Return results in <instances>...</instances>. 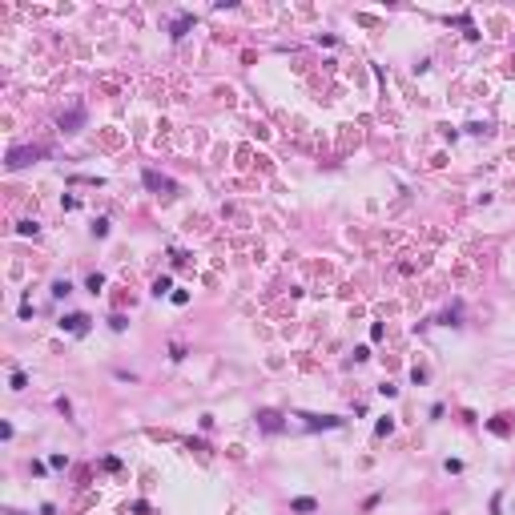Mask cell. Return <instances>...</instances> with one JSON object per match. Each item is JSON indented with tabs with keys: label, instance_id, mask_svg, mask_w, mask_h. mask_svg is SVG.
I'll list each match as a JSON object with an SVG mask.
<instances>
[{
	"label": "cell",
	"instance_id": "52a82bcc",
	"mask_svg": "<svg viewBox=\"0 0 515 515\" xmlns=\"http://www.w3.org/2000/svg\"><path fill=\"white\" fill-rule=\"evenodd\" d=\"M302 419H306V427H338V419H330V415H322V419L318 415H302Z\"/></svg>",
	"mask_w": 515,
	"mask_h": 515
},
{
	"label": "cell",
	"instance_id": "4fadbf2b",
	"mask_svg": "<svg viewBox=\"0 0 515 515\" xmlns=\"http://www.w3.org/2000/svg\"><path fill=\"white\" fill-rule=\"evenodd\" d=\"M16 229H20V233H24V237H28V233H32V237H37V229H41V226H37V222H20V226H16Z\"/></svg>",
	"mask_w": 515,
	"mask_h": 515
},
{
	"label": "cell",
	"instance_id": "7c38bea8",
	"mask_svg": "<svg viewBox=\"0 0 515 515\" xmlns=\"http://www.w3.org/2000/svg\"><path fill=\"white\" fill-rule=\"evenodd\" d=\"M93 233H97V237H105V233H109V222H105V218H97V222H93Z\"/></svg>",
	"mask_w": 515,
	"mask_h": 515
},
{
	"label": "cell",
	"instance_id": "5bb4252c",
	"mask_svg": "<svg viewBox=\"0 0 515 515\" xmlns=\"http://www.w3.org/2000/svg\"><path fill=\"white\" fill-rule=\"evenodd\" d=\"M53 294H57V298H64V294H73V286H68V282H53Z\"/></svg>",
	"mask_w": 515,
	"mask_h": 515
},
{
	"label": "cell",
	"instance_id": "5b68a950",
	"mask_svg": "<svg viewBox=\"0 0 515 515\" xmlns=\"http://www.w3.org/2000/svg\"><path fill=\"white\" fill-rule=\"evenodd\" d=\"M290 511H298V515H310V511H318V503H314L310 495H302V499H294V503H290Z\"/></svg>",
	"mask_w": 515,
	"mask_h": 515
},
{
	"label": "cell",
	"instance_id": "277c9868",
	"mask_svg": "<svg viewBox=\"0 0 515 515\" xmlns=\"http://www.w3.org/2000/svg\"><path fill=\"white\" fill-rule=\"evenodd\" d=\"M145 185H149V189H157V193H161V189L169 193V189H173L169 177H161V173H153V169H145Z\"/></svg>",
	"mask_w": 515,
	"mask_h": 515
},
{
	"label": "cell",
	"instance_id": "ba28073f",
	"mask_svg": "<svg viewBox=\"0 0 515 515\" xmlns=\"http://www.w3.org/2000/svg\"><path fill=\"white\" fill-rule=\"evenodd\" d=\"M189 24H193V16H189V12H181V16L173 20V37H185V28H189Z\"/></svg>",
	"mask_w": 515,
	"mask_h": 515
},
{
	"label": "cell",
	"instance_id": "8992f818",
	"mask_svg": "<svg viewBox=\"0 0 515 515\" xmlns=\"http://www.w3.org/2000/svg\"><path fill=\"white\" fill-rule=\"evenodd\" d=\"M258 423H262L266 431H282V419H278L274 410H262V415H258Z\"/></svg>",
	"mask_w": 515,
	"mask_h": 515
},
{
	"label": "cell",
	"instance_id": "6da1fadb",
	"mask_svg": "<svg viewBox=\"0 0 515 515\" xmlns=\"http://www.w3.org/2000/svg\"><path fill=\"white\" fill-rule=\"evenodd\" d=\"M41 157V149H12L8 153V169H24L28 161H37Z\"/></svg>",
	"mask_w": 515,
	"mask_h": 515
},
{
	"label": "cell",
	"instance_id": "9a60e30c",
	"mask_svg": "<svg viewBox=\"0 0 515 515\" xmlns=\"http://www.w3.org/2000/svg\"><path fill=\"white\" fill-rule=\"evenodd\" d=\"M109 326H113V330H125L129 322H125V314H113V318H109Z\"/></svg>",
	"mask_w": 515,
	"mask_h": 515
},
{
	"label": "cell",
	"instance_id": "30bf717a",
	"mask_svg": "<svg viewBox=\"0 0 515 515\" xmlns=\"http://www.w3.org/2000/svg\"><path fill=\"white\" fill-rule=\"evenodd\" d=\"M169 290H173L169 278H157V282H153V294H157V298H161V294H169Z\"/></svg>",
	"mask_w": 515,
	"mask_h": 515
},
{
	"label": "cell",
	"instance_id": "8fae6325",
	"mask_svg": "<svg viewBox=\"0 0 515 515\" xmlns=\"http://www.w3.org/2000/svg\"><path fill=\"white\" fill-rule=\"evenodd\" d=\"M85 286H89V290H93V294H97V290L105 286V278H101V274H89V282H85Z\"/></svg>",
	"mask_w": 515,
	"mask_h": 515
},
{
	"label": "cell",
	"instance_id": "3957f363",
	"mask_svg": "<svg viewBox=\"0 0 515 515\" xmlns=\"http://www.w3.org/2000/svg\"><path fill=\"white\" fill-rule=\"evenodd\" d=\"M60 326L73 330V334H85V330H89V318H85V314H68V318H60Z\"/></svg>",
	"mask_w": 515,
	"mask_h": 515
},
{
	"label": "cell",
	"instance_id": "9c48e42d",
	"mask_svg": "<svg viewBox=\"0 0 515 515\" xmlns=\"http://www.w3.org/2000/svg\"><path fill=\"white\" fill-rule=\"evenodd\" d=\"M8 383H12V391H24V387H28V379H24V370H12V379H8Z\"/></svg>",
	"mask_w": 515,
	"mask_h": 515
},
{
	"label": "cell",
	"instance_id": "7a4b0ae2",
	"mask_svg": "<svg viewBox=\"0 0 515 515\" xmlns=\"http://www.w3.org/2000/svg\"><path fill=\"white\" fill-rule=\"evenodd\" d=\"M81 121H85V109L77 105V109L60 113V129H64V133H77V129H81Z\"/></svg>",
	"mask_w": 515,
	"mask_h": 515
}]
</instances>
